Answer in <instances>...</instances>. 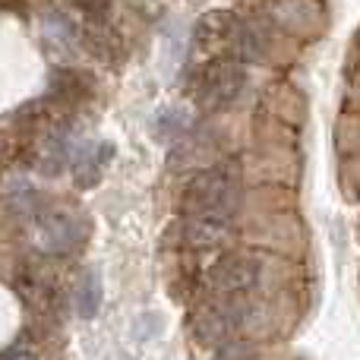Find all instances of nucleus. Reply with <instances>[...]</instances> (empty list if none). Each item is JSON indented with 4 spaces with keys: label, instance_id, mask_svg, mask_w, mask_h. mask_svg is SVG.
<instances>
[{
    "label": "nucleus",
    "instance_id": "423d86ee",
    "mask_svg": "<svg viewBox=\"0 0 360 360\" xmlns=\"http://www.w3.org/2000/svg\"><path fill=\"white\" fill-rule=\"evenodd\" d=\"M237 25H240V19H237L234 10H209V13H202V16L196 19V25H193V41H196V51H202V54H212V51H228Z\"/></svg>",
    "mask_w": 360,
    "mask_h": 360
},
{
    "label": "nucleus",
    "instance_id": "9b49d317",
    "mask_svg": "<svg viewBox=\"0 0 360 360\" xmlns=\"http://www.w3.org/2000/svg\"><path fill=\"white\" fill-rule=\"evenodd\" d=\"M262 48H266V38H262V32L256 29L253 22H240L224 54L234 57V60H240L243 67H250L253 60H259V57H262Z\"/></svg>",
    "mask_w": 360,
    "mask_h": 360
},
{
    "label": "nucleus",
    "instance_id": "f257e3e1",
    "mask_svg": "<svg viewBox=\"0 0 360 360\" xmlns=\"http://www.w3.org/2000/svg\"><path fill=\"white\" fill-rule=\"evenodd\" d=\"M237 205H240V171L221 162L193 174L184 190V199H180V215L231 224L237 215Z\"/></svg>",
    "mask_w": 360,
    "mask_h": 360
},
{
    "label": "nucleus",
    "instance_id": "20e7f679",
    "mask_svg": "<svg viewBox=\"0 0 360 360\" xmlns=\"http://www.w3.org/2000/svg\"><path fill=\"white\" fill-rule=\"evenodd\" d=\"M243 86H247V67L240 60H234V57L221 54L199 70L193 92H196L199 111L215 114V111H224L228 105H234L240 98Z\"/></svg>",
    "mask_w": 360,
    "mask_h": 360
},
{
    "label": "nucleus",
    "instance_id": "ddd939ff",
    "mask_svg": "<svg viewBox=\"0 0 360 360\" xmlns=\"http://www.w3.org/2000/svg\"><path fill=\"white\" fill-rule=\"evenodd\" d=\"M70 6H73L89 25H101V22H111L114 0H70Z\"/></svg>",
    "mask_w": 360,
    "mask_h": 360
},
{
    "label": "nucleus",
    "instance_id": "0eeeda50",
    "mask_svg": "<svg viewBox=\"0 0 360 360\" xmlns=\"http://www.w3.org/2000/svg\"><path fill=\"white\" fill-rule=\"evenodd\" d=\"M114 152L117 149H114L108 139L86 143L73 158V184L79 186V190H92V186L101 180V174H105V168L111 165Z\"/></svg>",
    "mask_w": 360,
    "mask_h": 360
},
{
    "label": "nucleus",
    "instance_id": "f8f14e48",
    "mask_svg": "<svg viewBox=\"0 0 360 360\" xmlns=\"http://www.w3.org/2000/svg\"><path fill=\"white\" fill-rule=\"evenodd\" d=\"M186 127H190V117H186V111L177 105L162 108V111L155 114V120H152V133H155V139H162V143H177L186 133Z\"/></svg>",
    "mask_w": 360,
    "mask_h": 360
},
{
    "label": "nucleus",
    "instance_id": "4468645a",
    "mask_svg": "<svg viewBox=\"0 0 360 360\" xmlns=\"http://www.w3.org/2000/svg\"><path fill=\"white\" fill-rule=\"evenodd\" d=\"M215 360H256V351H253V345H247V342H228L224 348H218V357Z\"/></svg>",
    "mask_w": 360,
    "mask_h": 360
},
{
    "label": "nucleus",
    "instance_id": "1a4fd4ad",
    "mask_svg": "<svg viewBox=\"0 0 360 360\" xmlns=\"http://www.w3.org/2000/svg\"><path fill=\"white\" fill-rule=\"evenodd\" d=\"M79 38L86 41V48L92 51V57L105 63H120L124 60V41L120 35L111 29V22H101V25H86L79 32Z\"/></svg>",
    "mask_w": 360,
    "mask_h": 360
},
{
    "label": "nucleus",
    "instance_id": "2eb2a0df",
    "mask_svg": "<svg viewBox=\"0 0 360 360\" xmlns=\"http://www.w3.org/2000/svg\"><path fill=\"white\" fill-rule=\"evenodd\" d=\"M0 360H38V357L29 354V351H16V348H13V351H6V354L0 357Z\"/></svg>",
    "mask_w": 360,
    "mask_h": 360
},
{
    "label": "nucleus",
    "instance_id": "f03ea898",
    "mask_svg": "<svg viewBox=\"0 0 360 360\" xmlns=\"http://www.w3.org/2000/svg\"><path fill=\"white\" fill-rule=\"evenodd\" d=\"M262 278V259L250 250H228L221 253L209 269L202 272V288L205 297H247L250 291H256Z\"/></svg>",
    "mask_w": 360,
    "mask_h": 360
},
{
    "label": "nucleus",
    "instance_id": "7ed1b4c3",
    "mask_svg": "<svg viewBox=\"0 0 360 360\" xmlns=\"http://www.w3.org/2000/svg\"><path fill=\"white\" fill-rule=\"evenodd\" d=\"M250 316V307L243 297H205L196 310L190 313V335L196 338L202 348H224L228 342H234L237 332L243 329Z\"/></svg>",
    "mask_w": 360,
    "mask_h": 360
},
{
    "label": "nucleus",
    "instance_id": "9d476101",
    "mask_svg": "<svg viewBox=\"0 0 360 360\" xmlns=\"http://www.w3.org/2000/svg\"><path fill=\"white\" fill-rule=\"evenodd\" d=\"M101 300H105V285H101V275L95 269H86L79 275L73 288V307L79 319H95L101 310Z\"/></svg>",
    "mask_w": 360,
    "mask_h": 360
},
{
    "label": "nucleus",
    "instance_id": "39448f33",
    "mask_svg": "<svg viewBox=\"0 0 360 360\" xmlns=\"http://www.w3.org/2000/svg\"><path fill=\"white\" fill-rule=\"evenodd\" d=\"M35 234H38V247H41L44 253L67 256L82 247V240L89 237V228L79 215H73V212L63 209V205H38Z\"/></svg>",
    "mask_w": 360,
    "mask_h": 360
},
{
    "label": "nucleus",
    "instance_id": "6e6552de",
    "mask_svg": "<svg viewBox=\"0 0 360 360\" xmlns=\"http://www.w3.org/2000/svg\"><path fill=\"white\" fill-rule=\"evenodd\" d=\"M228 240H231V224L202 221V218H184V243L186 247L205 253V250H218Z\"/></svg>",
    "mask_w": 360,
    "mask_h": 360
}]
</instances>
